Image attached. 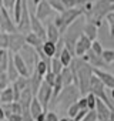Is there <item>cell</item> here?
<instances>
[{
  "label": "cell",
  "mask_w": 114,
  "mask_h": 121,
  "mask_svg": "<svg viewBox=\"0 0 114 121\" xmlns=\"http://www.w3.org/2000/svg\"><path fill=\"white\" fill-rule=\"evenodd\" d=\"M60 77H61L64 86H70V84L74 83V73H73V70L70 69V66H69V67H64V69L61 70Z\"/></svg>",
  "instance_id": "obj_21"
},
{
  "label": "cell",
  "mask_w": 114,
  "mask_h": 121,
  "mask_svg": "<svg viewBox=\"0 0 114 121\" xmlns=\"http://www.w3.org/2000/svg\"><path fill=\"white\" fill-rule=\"evenodd\" d=\"M91 50H93L97 56H101V53H103V50H104V48H103V44L96 39V40H93V41H91Z\"/></svg>",
  "instance_id": "obj_33"
},
{
  "label": "cell",
  "mask_w": 114,
  "mask_h": 121,
  "mask_svg": "<svg viewBox=\"0 0 114 121\" xmlns=\"http://www.w3.org/2000/svg\"><path fill=\"white\" fill-rule=\"evenodd\" d=\"M77 103H79V105H80V110L87 108V98H86V95H81V97L77 100ZM87 110H88V108H87Z\"/></svg>",
  "instance_id": "obj_42"
},
{
  "label": "cell",
  "mask_w": 114,
  "mask_h": 121,
  "mask_svg": "<svg viewBox=\"0 0 114 121\" xmlns=\"http://www.w3.org/2000/svg\"><path fill=\"white\" fill-rule=\"evenodd\" d=\"M87 111H88L87 108H84V110H80V111H79V112L76 114V117H74L73 120H74V121H81V120L84 118V115L87 114Z\"/></svg>",
  "instance_id": "obj_43"
},
{
  "label": "cell",
  "mask_w": 114,
  "mask_h": 121,
  "mask_svg": "<svg viewBox=\"0 0 114 121\" xmlns=\"http://www.w3.org/2000/svg\"><path fill=\"white\" fill-rule=\"evenodd\" d=\"M29 111H30V114H31V117L33 118H36L41 111H46L44 108H43V105H41V103L36 98V95H34V98L31 100V103H30V107H29Z\"/></svg>",
  "instance_id": "obj_23"
},
{
  "label": "cell",
  "mask_w": 114,
  "mask_h": 121,
  "mask_svg": "<svg viewBox=\"0 0 114 121\" xmlns=\"http://www.w3.org/2000/svg\"><path fill=\"white\" fill-rule=\"evenodd\" d=\"M108 2H110V3H114V0H108Z\"/></svg>",
  "instance_id": "obj_50"
},
{
  "label": "cell",
  "mask_w": 114,
  "mask_h": 121,
  "mask_svg": "<svg viewBox=\"0 0 114 121\" xmlns=\"http://www.w3.org/2000/svg\"><path fill=\"white\" fill-rule=\"evenodd\" d=\"M12 111L14 114H23V107L19 101H13L12 103Z\"/></svg>",
  "instance_id": "obj_38"
},
{
  "label": "cell",
  "mask_w": 114,
  "mask_h": 121,
  "mask_svg": "<svg viewBox=\"0 0 114 121\" xmlns=\"http://www.w3.org/2000/svg\"><path fill=\"white\" fill-rule=\"evenodd\" d=\"M88 91L90 93H93L97 98H100V100H103L105 104H108L110 107H113V103H111V100H110V97H108V88L103 84V81L97 77V76H91V78H90V87H88Z\"/></svg>",
  "instance_id": "obj_4"
},
{
  "label": "cell",
  "mask_w": 114,
  "mask_h": 121,
  "mask_svg": "<svg viewBox=\"0 0 114 121\" xmlns=\"http://www.w3.org/2000/svg\"><path fill=\"white\" fill-rule=\"evenodd\" d=\"M54 13V10L51 9L50 3H48V0H41V2L34 7V14L37 19H40L41 22L47 20L51 14Z\"/></svg>",
  "instance_id": "obj_9"
},
{
  "label": "cell",
  "mask_w": 114,
  "mask_h": 121,
  "mask_svg": "<svg viewBox=\"0 0 114 121\" xmlns=\"http://www.w3.org/2000/svg\"><path fill=\"white\" fill-rule=\"evenodd\" d=\"M90 48H91V40H90L84 33H81V34L79 36V39L76 40V47H74L76 56H77V57H81V56H84Z\"/></svg>",
  "instance_id": "obj_11"
},
{
  "label": "cell",
  "mask_w": 114,
  "mask_h": 121,
  "mask_svg": "<svg viewBox=\"0 0 114 121\" xmlns=\"http://www.w3.org/2000/svg\"><path fill=\"white\" fill-rule=\"evenodd\" d=\"M43 41H44V40H43L40 36H37L36 33H33V31H29V33L26 34V44H29V46L33 47L34 50L39 48V47H41Z\"/></svg>",
  "instance_id": "obj_18"
},
{
  "label": "cell",
  "mask_w": 114,
  "mask_h": 121,
  "mask_svg": "<svg viewBox=\"0 0 114 121\" xmlns=\"http://www.w3.org/2000/svg\"><path fill=\"white\" fill-rule=\"evenodd\" d=\"M51 97H53V87L43 80V83L40 84V87L36 93V98L41 103L44 110H48V104L51 101Z\"/></svg>",
  "instance_id": "obj_5"
},
{
  "label": "cell",
  "mask_w": 114,
  "mask_h": 121,
  "mask_svg": "<svg viewBox=\"0 0 114 121\" xmlns=\"http://www.w3.org/2000/svg\"><path fill=\"white\" fill-rule=\"evenodd\" d=\"M30 27H31L33 33H36L43 40H46V27L43 26V22L36 17L34 12H30Z\"/></svg>",
  "instance_id": "obj_14"
},
{
  "label": "cell",
  "mask_w": 114,
  "mask_h": 121,
  "mask_svg": "<svg viewBox=\"0 0 114 121\" xmlns=\"http://www.w3.org/2000/svg\"><path fill=\"white\" fill-rule=\"evenodd\" d=\"M47 111V110H46ZM46 111H41L36 118H34V121H46Z\"/></svg>",
  "instance_id": "obj_44"
},
{
  "label": "cell",
  "mask_w": 114,
  "mask_h": 121,
  "mask_svg": "<svg viewBox=\"0 0 114 121\" xmlns=\"http://www.w3.org/2000/svg\"><path fill=\"white\" fill-rule=\"evenodd\" d=\"M6 120V115H4V110L2 107V104H0V121H4Z\"/></svg>",
  "instance_id": "obj_46"
},
{
  "label": "cell",
  "mask_w": 114,
  "mask_h": 121,
  "mask_svg": "<svg viewBox=\"0 0 114 121\" xmlns=\"http://www.w3.org/2000/svg\"><path fill=\"white\" fill-rule=\"evenodd\" d=\"M10 84H12V83H10V80H9V77H7V73H6V71L0 73V90L6 88V87L10 86Z\"/></svg>",
  "instance_id": "obj_34"
},
{
  "label": "cell",
  "mask_w": 114,
  "mask_h": 121,
  "mask_svg": "<svg viewBox=\"0 0 114 121\" xmlns=\"http://www.w3.org/2000/svg\"><path fill=\"white\" fill-rule=\"evenodd\" d=\"M56 77H57V74H54L53 71H47L46 76H44V81L48 83V84L53 87V84H54V81H56Z\"/></svg>",
  "instance_id": "obj_37"
},
{
  "label": "cell",
  "mask_w": 114,
  "mask_h": 121,
  "mask_svg": "<svg viewBox=\"0 0 114 121\" xmlns=\"http://www.w3.org/2000/svg\"><path fill=\"white\" fill-rule=\"evenodd\" d=\"M81 16H84V12H83L81 7H71V9H66L64 12L59 13L54 17L53 23L57 26V29L60 30L61 34H64L69 30V27Z\"/></svg>",
  "instance_id": "obj_2"
},
{
  "label": "cell",
  "mask_w": 114,
  "mask_h": 121,
  "mask_svg": "<svg viewBox=\"0 0 114 121\" xmlns=\"http://www.w3.org/2000/svg\"><path fill=\"white\" fill-rule=\"evenodd\" d=\"M26 46V34L20 31L9 33V51L10 53H19Z\"/></svg>",
  "instance_id": "obj_6"
},
{
  "label": "cell",
  "mask_w": 114,
  "mask_h": 121,
  "mask_svg": "<svg viewBox=\"0 0 114 121\" xmlns=\"http://www.w3.org/2000/svg\"><path fill=\"white\" fill-rule=\"evenodd\" d=\"M14 3L16 0H3V7L7 10V12H13V7H14Z\"/></svg>",
  "instance_id": "obj_40"
},
{
  "label": "cell",
  "mask_w": 114,
  "mask_h": 121,
  "mask_svg": "<svg viewBox=\"0 0 114 121\" xmlns=\"http://www.w3.org/2000/svg\"><path fill=\"white\" fill-rule=\"evenodd\" d=\"M59 121H74L73 118H70V117H63V118H60Z\"/></svg>",
  "instance_id": "obj_48"
},
{
  "label": "cell",
  "mask_w": 114,
  "mask_h": 121,
  "mask_svg": "<svg viewBox=\"0 0 114 121\" xmlns=\"http://www.w3.org/2000/svg\"><path fill=\"white\" fill-rule=\"evenodd\" d=\"M12 57H13V63H14L19 74L20 76H24V77H30V74H31L30 73V69H29V66L26 63L24 57L22 56V53L20 51L19 53H12Z\"/></svg>",
  "instance_id": "obj_10"
},
{
  "label": "cell",
  "mask_w": 114,
  "mask_h": 121,
  "mask_svg": "<svg viewBox=\"0 0 114 121\" xmlns=\"http://www.w3.org/2000/svg\"><path fill=\"white\" fill-rule=\"evenodd\" d=\"M60 37H61L60 30L57 29V26L53 22H50L47 24V27H46V40H50L53 43H57V41L60 40Z\"/></svg>",
  "instance_id": "obj_15"
},
{
  "label": "cell",
  "mask_w": 114,
  "mask_h": 121,
  "mask_svg": "<svg viewBox=\"0 0 114 121\" xmlns=\"http://www.w3.org/2000/svg\"><path fill=\"white\" fill-rule=\"evenodd\" d=\"M3 6V0H0V7H2Z\"/></svg>",
  "instance_id": "obj_49"
},
{
  "label": "cell",
  "mask_w": 114,
  "mask_h": 121,
  "mask_svg": "<svg viewBox=\"0 0 114 121\" xmlns=\"http://www.w3.org/2000/svg\"><path fill=\"white\" fill-rule=\"evenodd\" d=\"M14 101V93H13V87L7 86L6 88H3L0 91V103H13Z\"/></svg>",
  "instance_id": "obj_19"
},
{
  "label": "cell",
  "mask_w": 114,
  "mask_h": 121,
  "mask_svg": "<svg viewBox=\"0 0 114 121\" xmlns=\"http://www.w3.org/2000/svg\"><path fill=\"white\" fill-rule=\"evenodd\" d=\"M29 2H31V4H33V6L36 7V6H37V4H39L40 2H41V0H29Z\"/></svg>",
  "instance_id": "obj_47"
},
{
  "label": "cell",
  "mask_w": 114,
  "mask_h": 121,
  "mask_svg": "<svg viewBox=\"0 0 114 121\" xmlns=\"http://www.w3.org/2000/svg\"><path fill=\"white\" fill-rule=\"evenodd\" d=\"M111 10V3L108 0H97L96 3H93V7L90 12L84 13L87 17V22L94 23L98 29L101 27V20L107 16V13Z\"/></svg>",
  "instance_id": "obj_3"
},
{
  "label": "cell",
  "mask_w": 114,
  "mask_h": 121,
  "mask_svg": "<svg viewBox=\"0 0 114 121\" xmlns=\"http://www.w3.org/2000/svg\"><path fill=\"white\" fill-rule=\"evenodd\" d=\"M80 90L76 84H70V86H64L61 88V91L59 93V95H57L54 98V101L50 103L48 108H56V107H69L70 104H73L74 101H77L80 98Z\"/></svg>",
  "instance_id": "obj_1"
},
{
  "label": "cell",
  "mask_w": 114,
  "mask_h": 121,
  "mask_svg": "<svg viewBox=\"0 0 114 121\" xmlns=\"http://www.w3.org/2000/svg\"><path fill=\"white\" fill-rule=\"evenodd\" d=\"M108 97H110L111 103H114V87L113 88H108Z\"/></svg>",
  "instance_id": "obj_45"
},
{
  "label": "cell",
  "mask_w": 114,
  "mask_h": 121,
  "mask_svg": "<svg viewBox=\"0 0 114 121\" xmlns=\"http://www.w3.org/2000/svg\"><path fill=\"white\" fill-rule=\"evenodd\" d=\"M101 57H103V60L107 63V64H111V63H114V50H110V48H107V50H103V53H101Z\"/></svg>",
  "instance_id": "obj_30"
},
{
  "label": "cell",
  "mask_w": 114,
  "mask_h": 121,
  "mask_svg": "<svg viewBox=\"0 0 114 121\" xmlns=\"http://www.w3.org/2000/svg\"><path fill=\"white\" fill-rule=\"evenodd\" d=\"M107 20L108 24V31H110V37H114V10H110L107 13V16L104 17Z\"/></svg>",
  "instance_id": "obj_28"
},
{
  "label": "cell",
  "mask_w": 114,
  "mask_h": 121,
  "mask_svg": "<svg viewBox=\"0 0 114 121\" xmlns=\"http://www.w3.org/2000/svg\"><path fill=\"white\" fill-rule=\"evenodd\" d=\"M86 98H87V108L88 110H94L96 108V103H97V97L93 94V93H87L86 94Z\"/></svg>",
  "instance_id": "obj_32"
},
{
  "label": "cell",
  "mask_w": 114,
  "mask_h": 121,
  "mask_svg": "<svg viewBox=\"0 0 114 121\" xmlns=\"http://www.w3.org/2000/svg\"><path fill=\"white\" fill-rule=\"evenodd\" d=\"M10 51L7 48H0V73H3L7 70L9 58H10Z\"/></svg>",
  "instance_id": "obj_22"
},
{
  "label": "cell",
  "mask_w": 114,
  "mask_h": 121,
  "mask_svg": "<svg viewBox=\"0 0 114 121\" xmlns=\"http://www.w3.org/2000/svg\"><path fill=\"white\" fill-rule=\"evenodd\" d=\"M64 69V66H63V63L60 61V58L59 57H51V63H50V71H53L54 74H60L61 73V70Z\"/></svg>",
  "instance_id": "obj_27"
},
{
  "label": "cell",
  "mask_w": 114,
  "mask_h": 121,
  "mask_svg": "<svg viewBox=\"0 0 114 121\" xmlns=\"http://www.w3.org/2000/svg\"><path fill=\"white\" fill-rule=\"evenodd\" d=\"M83 33L93 41V40H96L97 39V34H98V27L94 24V23H86L84 24V27H83Z\"/></svg>",
  "instance_id": "obj_20"
},
{
  "label": "cell",
  "mask_w": 114,
  "mask_h": 121,
  "mask_svg": "<svg viewBox=\"0 0 114 121\" xmlns=\"http://www.w3.org/2000/svg\"><path fill=\"white\" fill-rule=\"evenodd\" d=\"M0 29L4 33H13L17 31V24L14 23V20L10 17L9 12L2 6L0 7Z\"/></svg>",
  "instance_id": "obj_7"
},
{
  "label": "cell",
  "mask_w": 114,
  "mask_h": 121,
  "mask_svg": "<svg viewBox=\"0 0 114 121\" xmlns=\"http://www.w3.org/2000/svg\"><path fill=\"white\" fill-rule=\"evenodd\" d=\"M17 31H20L23 34H27L29 31H31V27H30V7L27 4V0L23 2L22 17H20V22L17 23Z\"/></svg>",
  "instance_id": "obj_8"
},
{
  "label": "cell",
  "mask_w": 114,
  "mask_h": 121,
  "mask_svg": "<svg viewBox=\"0 0 114 121\" xmlns=\"http://www.w3.org/2000/svg\"><path fill=\"white\" fill-rule=\"evenodd\" d=\"M41 50L43 53L47 56V57H54L56 56V43L50 41V40H44L43 44H41Z\"/></svg>",
  "instance_id": "obj_25"
},
{
  "label": "cell",
  "mask_w": 114,
  "mask_h": 121,
  "mask_svg": "<svg viewBox=\"0 0 114 121\" xmlns=\"http://www.w3.org/2000/svg\"><path fill=\"white\" fill-rule=\"evenodd\" d=\"M79 111H80V105H79L77 101H74L73 104H70V105L67 107V115H69L70 118H74Z\"/></svg>",
  "instance_id": "obj_31"
},
{
  "label": "cell",
  "mask_w": 114,
  "mask_h": 121,
  "mask_svg": "<svg viewBox=\"0 0 114 121\" xmlns=\"http://www.w3.org/2000/svg\"><path fill=\"white\" fill-rule=\"evenodd\" d=\"M96 112H97V118L98 121H108L110 120V115H111V107L108 104H105L103 100L97 98V103H96Z\"/></svg>",
  "instance_id": "obj_12"
},
{
  "label": "cell",
  "mask_w": 114,
  "mask_h": 121,
  "mask_svg": "<svg viewBox=\"0 0 114 121\" xmlns=\"http://www.w3.org/2000/svg\"><path fill=\"white\" fill-rule=\"evenodd\" d=\"M33 98H34V94H33L31 88H30V87H26V88L20 93V97H19V103L22 104L23 110H29L30 103H31Z\"/></svg>",
  "instance_id": "obj_16"
},
{
  "label": "cell",
  "mask_w": 114,
  "mask_h": 121,
  "mask_svg": "<svg viewBox=\"0 0 114 121\" xmlns=\"http://www.w3.org/2000/svg\"><path fill=\"white\" fill-rule=\"evenodd\" d=\"M48 3H50L51 9L54 12H57V13H61V12L66 10V6L63 3V0H48Z\"/></svg>",
  "instance_id": "obj_29"
},
{
  "label": "cell",
  "mask_w": 114,
  "mask_h": 121,
  "mask_svg": "<svg viewBox=\"0 0 114 121\" xmlns=\"http://www.w3.org/2000/svg\"><path fill=\"white\" fill-rule=\"evenodd\" d=\"M59 120H60L59 115H57L54 111H51V110L46 111V121H59Z\"/></svg>",
  "instance_id": "obj_39"
},
{
  "label": "cell",
  "mask_w": 114,
  "mask_h": 121,
  "mask_svg": "<svg viewBox=\"0 0 114 121\" xmlns=\"http://www.w3.org/2000/svg\"><path fill=\"white\" fill-rule=\"evenodd\" d=\"M93 74L97 76L107 88H113L114 87V74H111L110 71H107L104 69H96V67H93Z\"/></svg>",
  "instance_id": "obj_13"
},
{
  "label": "cell",
  "mask_w": 114,
  "mask_h": 121,
  "mask_svg": "<svg viewBox=\"0 0 114 121\" xmlns=\"http://www.w3.org/2000/svg\"><path fill=\"white\" fill-rule=\"evenodd\" d=\"M0 91H2V90H0Z\"/></svg>",
  "instance_id": "obj_52"
},
{
  "label": "cell",
  "mask_w": 114,
  "mask_h": 121,
  "mask_svg": "<svg viewBox=\"0 0 114 121\" xmlns=\"http://www.w3.org/2000/svg\"><path fill=\"white\" fill-rule=\"evenodd\" d=\"M81 121H98L96 110H88V111H87V114L84 115V118H83Z\"/></svg>",
  "instance_id": "obj_36"
},
{
  "label": "cell",
  "mask_w": 114,
  "mask_h": 121,
  "mask_svg": "<svg viewBox=\"0 0 114 121\" xmlns=\"http://www.w3.org/2000/svg\"><path fill=\"white\" fill-rule=\"evenodd\" d=\"M6 73H7V77H9L10 83H13V81L20 76L19 71H17V69H16V66H14V63H13V57H12V54H10V58H9V64H7Z\"/></svg>",
  "instance_id": "obj_24"
},
{
  "label": "cell",
  "mask_w": 114,
  "mask_h": 121,
  "mask_svg": "<svg viewBox=\"0 0 114 121\" xmlns=\"http://www.w3.org/2000/svg\"><path fill=\"white\" fill-rule=\"evenodd\" d=\"M0 48L9 50V33H4V31L0 33Z\"/></svg>",
  "instance_id": "obj_35"
},
{
  "label": "cell",
  "mask_w": 114,
  "mask_h": 121,
  "mask_svg": "<svg viewBox=\"0 0 114 121\" xmlns=\"http://www.w3.org/2000/svg\"><path fill=\"white\" fill-rule=\"evenodd\" d=\"M7 121H23V114H10L7 118H6Z\"/></svg>",
  "instance_id": "obj_41"
},
{
  "label": "cell",
  "mask_w": 114,
  "mask_h": 121,
  "mask_svg": "<svg viewBox=\"0 0 114 121\" xmlns=\"http://www.w3.org/2000/svg\"><path fill=\"white\" fill-rule=\"evenodd\" d=\"M43 80H44V77H43V76H40L36 70H33V71H31V74H30V77H29V87L31 88V91H33V94H34V95H36V93H37V90H39L40 84L43 83Z\"/></svg>",
  "instance_id": "obj_17"
},
{
  "label": "cell",
  "mask_w": 114,
  "mask_h": 121,
  "mask_svg": "<svg viewBox=\"0 0 114 121\" xmlns=\"http://www.w3.org/2000/svg\"><path fill=\"white\" fill-rule=\"evenodd\" d=\"M59 58H60V61L63 63V66L64 67H69L70 64H71V61H73V58H74V56L66 48V47H63V50H61V53L59 54Z\"/></svg>",
  "instance_id": "obj_26"
},
{
  "label": "cell",
  "mask_w": 114,
  "mask_h": 121,
  "mask_svg": "<svg viewBox=\"0 0 114 121\" xmlns=\"http://www.w3.org/2000/svg\"><path fill=\"white\" fill-rule=\"evenodd\" d=\"M113 105H114V103H113Z\"/></svg>",
  "instance_id": "obj_51"
}]
</instances>
